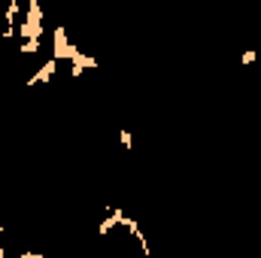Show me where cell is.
Here are the masks:
<instances>
[{
    "label": "cell",
    "instance_id": "6da1fadb",
    "mask_svg": "<svg viewBox=\"0 0 261 258\" xmlns=\"http://www.w3.org/2000/svg\"><path fill=\"white\" fill-rule=\"evenodd\" d=\"M43 31H46V24H43V6H40V0H31L24 24L18 28V37L24 43H31V40H43Z\"/></svg>",
    "mask_w": 261,
    "mask_h": 258
},
{
    "label": "cell",
    "instance_id": "7a4b0ae2",
    "mask_svg": "<svg viewBox=\"0 0 261 258\" xmlns=\"http://www.w3.org/2000/svg\"><path fill=\"white\" fill-rule=\"evenodd\" d=\"M52 40H55V61H73V58L82 52L79 46H73V43L67 40V28L64 24H55Z\"/></svg>",
    "mask_w": 261,
    "mask_h": 258
},
{
    "label": "cell",
    "instance_id": "3957f363",
    "mask_svg": "<svg viewBox=\"0 0 261 258\" xmlns=\"http://www.w3.org/2000/svg\"><path fill=\"white\" fill-rule=\"evenodd\" d=\"M15 15H18V0H9V6H6V12H3V21H6V28H3V40H12L15 34H18V28H15Z\"/></svg>",
    "mask_w": 261,
    "mask_h": 258
},
{
    "label": "cell",
    "instance_id": "277c9868",
    "mask_svg": "<svg viewBox=\"0 0 261 258\" xmlns=\"http://www.w3.org/2000/svg\"><path fill=\"white\" fill-rule=\"evenodd\" d=\"M55 70H58V61L55 58H49L46 64L40 67L31 79H28V85H43V82H52V76H55Z\"/></svg>",
    "mask_w": 261,
    "mask_h": 258
},
{
    "label": "cell",
    "instance_id": "5b68a950",
    "mask_svg": "<svg viewBox=\"0 0 261 258\" xmlns=\"http://www.w3.org/2000/svg\"><path fill=\"white\" fill-rule=\"evenodd\" d=\"M122 219H125V213H122V210H110V213H107V219L97 225V237H107L116 225H122Z\"/></svg>",
    "mask_w": 261,
    "mask_h": 258
},
{
    "label": "cell",
    "instance_id": "8992f818",
    "mask_svg": "<svg viewBox=\"0 0 261 258\" xmlns=\"http://www.w3.org/2000/svg\"><path fill=\"white\" fill-rule=\"evenodd\" d=\"M70 64H73L70 67V76H82V70H97V61L91 55H85V52H79Z\"/></svg>",
    "mask_w": 261,
    "mask_h": 258
},
{
    "label": "cell",
    "instance_id": "52a82bcc",
    "mask_svg": "<svg viewBox=\"0 0 261 258\" xmlns=\"http://www.w3.org/2000/svg\"><path fill=\"white\" fill-rule=\"evenodd\" d=\"M21 55H37L40 52V40H31V43H21V49H18Z\"/></svg>",
    "mask_w": 261,
    "mask_h": 258
},
{
    "label": "cell",
    "instance_id": "ba28073f",
    "mask_svg": "<svg viewBox=\"0 0 261 258\" xmlns=\"http://www.w3.org/2000/svg\"><path fill=\"white\" fill-rule=\"evenodd\" d=\"M255 61H258V52H255V49H246V52L240 55V64H243V67L255 64Z\"/></svg>",
    "mask_w": 261,
    "mask_h": 258
},
{
    "label": "cell",
    "instance_id": "9c48e42d",
    "mask_svg": "<svg viewBox=\"0 0 261 258\" xmlns=\"http://www.w3.org/2000/svg\"><path fill=\"white\" fill-rule=\"evenodd\" d=\"M119 137H122V146H125V149H130V131H122Z\"/></svg>",
    "mask_w": 261,
    "mask_h": 258
},
{
    "label": "cell",
    "instance_id": "30bf717a",
    "mask_svg": "<svg viewBox=\"0 0 261 258\" xmlns=\"http://www.w3.org/2000/svg\"><path fill=\"white\" fill-rule=\"evenodd\" d=\"M18 258H46V255H40V252H28V249H24V252H18Z\"/></svg>",
    "mask_w": 261,
    "mask_h": 258
}]
</instances>
